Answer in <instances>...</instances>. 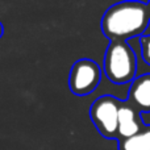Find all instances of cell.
I'll return each instance as SVG.
<instances>
[{"label": "cell", "instance_id": "obj_2", "mask_svg": "<svg viewBox=\"0 0 150 150\" xmlns=\"http://www.w3.org/2000/svg\"><path fill=\"white\" fill-rule=\"evenodd\" d=\"M103 71L113 84H125L136 79L137 57L129 44L112 41L103 59Z\"/></svg>", "mask_w": 150, "mask_h": 150}, {"label": "cell", "instance_id": "obj_9", "mask_svg": "<svg viewBox=\"0 0 150 150\" xmlns=\"http://www.w3.org/2000/svg\"><path fill=\"white\" fill-rule=\"evenodd\" d=\"M141 121H142L144 125H148L150 127V111H144L141 112Z\"/></svg>", "mask_w": 150, "mask_h": 150}, {"label": "cell", "instance_id": "obj_1", "mask_svg": "<svg viewBox=\"0 0 150 150\" xmlns=\"http://www.w3.org/2000/svg\"><path fill=\"white\" fill-rule=\"evenodd\" d=\"M150 21L149 7L138 1H122L107 9L101 30L112 41H122L144 34Z\"/></svg>", "mask_w": 150, "mask_h": 150}, {"label": "cell", "instance_id": "obj_7", "mask_svg": "<svg viewBox=\"0 0 150 150\" xmlns=\"http://www.w3.org/2000/svg\"><path fill=\"white\" fill-rule=\"evenodd\" d=\"M120 150H150V130L140 132L120 142Z\"/></svg>", "mask_w": 150, "mask_h": 150}, {"label": "cell", "instance_id": "obj_11", "mask_svg": "<svg viewBox=\"0 0 150 150\" xmlns=\"http://www.w3.org/2000/svg\"><path fill=\"white\" fill-rule=\"evenodd\" d=\"M3 33H4V28H3L1 23H0V37H1V36H3Z\"/></svg>", "mask_w": 150, "mask_h": 150}, {"label": "cell", "instance_id": "obj_12", "mask_svg": "<svg viewBox=\"0 0 150 150\" xmlns=\"http://www.w3.org/2000/svg\"><path fill=\"white\" fill-rule=\"evenodd\" d=\"M149 7H150V5H149Z\"/></svg>", "mask_w": 150, "mask_h": 150}, {"label": "cell", "instance_id": "obj_6", "mask_svg": "<svg viewBox=\"0 0 150 150\" xmlns=\"http://www.w3.org/2000/svg\"><path fill=\"white\" fill-rule=\"evenodd\" d=\"M137 113H136V109L133 108L129 104H120L119 108V133L120 137L125 138H130L133 136L138 134L141 130L140 124L137 122Z\"/></svg>", "mask_w": 150, "mask_h": 150}, {"label": "cell", "instance_id": "obj_3", "mask_svg": "<svg viewBox=\"0 0 150 150\" xmlns=\"http://www.w3.org/2000/svg\"><path fill=\"white\" fill-rule=\"evenodd\" d=\"M120 101L111 95H104L96 99L90 109V117L95 128L103 137L116 138L119 136V108Z\"/></svg>", "mask_w": 150, "mask_h": 150}, {"label": "cell", "instance_id": "obj_5", "mask_svg": "<svg viewBox=\"0 0 150 150\" xmlns=\"http://www.w3.org/2000/svg\"><path fill=\"white\" fill-rule=\"evenodd\" d=\"M129 99L141 112L150 111V73L136 76L130 86Z\"/></svg>", "mask_w": 150, "mask_h": 150}, {"label": "cell", "instance_id": "obj_4", "mask_svg": "<svg viewBox=\"0 0 150 150\" xmlns=\"http://www.w3.org/2000/svg\"><path fill=\"white\" fill-rule=\"evenodd\" d=\"M101 80V70L92 59H79L73 65L69 76V86L74 95L86 96L98 88Z\"/></svg>", "mask_w": 150, "mask_h": 150}, {"label": "cell", "instance_id": "obj_8", "mask_svg": "<svg viewBox=\"0 0 150 150\" xmlns=\"http://www.w3.org/2000/svg\"><path fill=\"white\" fill-rule=\"evenodd\" d=\"M141 55L146 65L150 66V36H142L140 40Z\"/></svg>", "mask_w": 150, "mask_h": 150}, {"label": "cell", "instance_id": "obj_10", "mask_svg": "<svg viewBox=\"0 0 150 150\" xmlns=\"http://www.w3.org/2000/svg\"><path fill=\"white\" fill-rule=\"evenodd\" d=\"M142 36H150V21H149V24H148V28H146V30L144 32V34Z\"/></svg>", "mask_w": 150, "mask_h": 150}]
</instances>
